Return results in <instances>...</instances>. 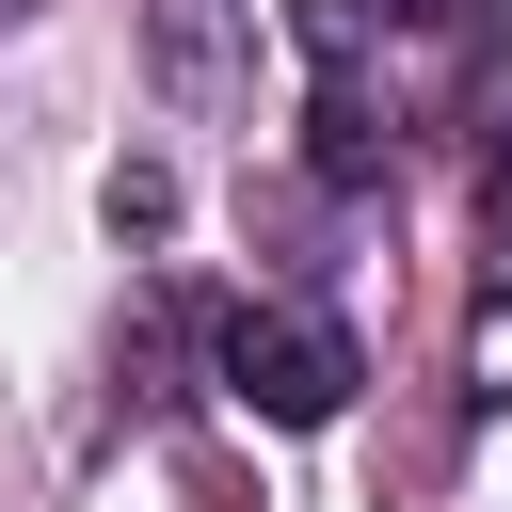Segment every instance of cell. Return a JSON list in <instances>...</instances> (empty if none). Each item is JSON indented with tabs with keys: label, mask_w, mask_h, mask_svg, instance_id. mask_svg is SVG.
Wrapping results in <instances>:
<instances>
[{
	"label": "cell",
	"mask_w": 512,
	"mask_h": 512,
	"mask_svg": "<svg viewBox=\"0 0 512 512\" xmlns=\"http://www.w3.org/2000/svg\"><path fill=\"white\" fill-rule=\"evenodd\" d=\"M400 16H480V0H400Z\"/></svg>",
	"instance_id": "obj_4"
},
{
	"label": "cell",
	"mask_w": 512,
	"mask_h": 512,
	"mask_svg": "<svg viewBox=\"0 0 512 512\" xmlns=\"http://www.w3.org/2000/svg\"><path fill=\"white\" fill-rule=\"evenodd\" d=\"M224 400L272 416V432H320L352 400V336L304 320V304H256V320H224Z\"/></svg>",
	"instance_id": "obj_1"
},
{
	"label": "cell",
	"mask_w": 512,
	"mask_h": 512,
	"mask_svg": "<svg viewBox=\"0 0 512 512\" xmlns=\"http://www.w3.org/2000/svg\"><path fill=\"white\" fill-rule=\"evenodd\" d=\"M480 192H496V208H512V64H496V80H480Z\"/></svg>",
	"instance_id": "obj_3"
},
{
	"label": "cell",
	"mask_w": 512,
	"mask_h": 512,
	"mask_svg": "<svg viewBox=\"0 0 512 512\" xmlns=\"http://www.w3.org/2000/svg\"><path fill=\"white\" fill-rule=\"evenodd\" d=\"M320 176H336V192H368V176H384V144H368V96H320Z\"/></svg>",
	"instance_id": "obj_2"
},
{
	"label": "cell",
	"mask_w": 512,
	"mask_h": 512,
	"mask_svg": "<svg viewBox=\"0 0 512 512\" xmlns=\"http://www.w3.org/2000/svg\"><path fill=\"white\" fill-rule=\"evenodd\" d=\"M0 16H32V0H0Z\"/></svg>",
	"instance_id": "obj_5"
}]
</instances>
